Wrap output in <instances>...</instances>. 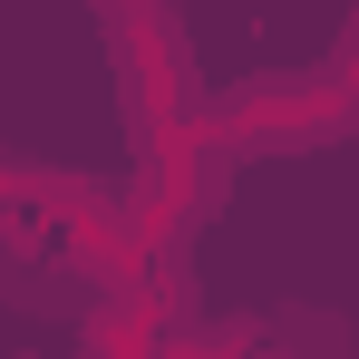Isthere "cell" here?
Listing matches in <instances>:
<instances>
[{
	"label": "cell",
	"instance_id": "1",
	"mask_svg": "<svg viewBox=\"0 0 359 359\" xmlns=\"http://www.w3.org/2000/svg\"><path fill=\"white\" fill-rule=\"evenodd\" d=\"M252 350V330H194V340H175L165 359H243Z\"/></svg>",
	"mask_w": 359,
	"mask_h": 359
}]
</instances>
